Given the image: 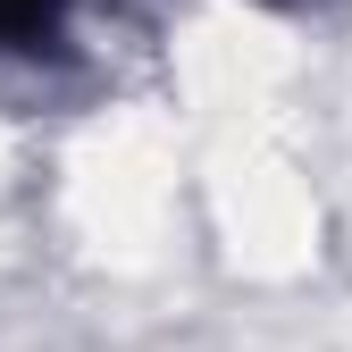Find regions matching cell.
I'll use <instances>...</instances> for the list:
<instances>
[{
    "mask_svg": "<svg viewBox=\"0 0 352 352\" xmlns=\"http://www.w3.org/2000/svg\"><path fill=\"white\" fill-rule=\"evenodd\" d=\"M59 25V0H0V42H42Z\"/></svg>",
    "mask_w": 352,
    "mask_h": 352,
    "instance_id": "6da1fadb",
    "label": "cell"
}]
</instances>
